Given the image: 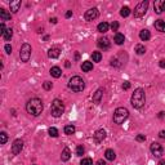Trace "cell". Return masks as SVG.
I'll use <instances>...</instances> for the list:
<instances>
[{
    "instance_id": "6da1fadb",
    "label": "cell",
    "mask_w": 165,
    "mask_h": 165,
    "mask_svg": "<svg viewBox=\"0 0 165 165\" xmlns=\"http://www.w3.org/2000/svg\"><path fill=\"white\" fill-rule=\"evenodd\" d=\"M43 108H44V104L40 98H31L26 103V111L32 116H39L43 112Z\"/></svg>"
},
{
    "instance_id": "7a4b0ae2",
    "label": "cell",
    "mask_w": 165,
    "mask_h": 165,
    "mask_svg": "<svg viewBox=\"0 0 165 165\" xmlns=\"http://www.w3.org/2000/svg\"><path fill=\"white\" fill-rule=\"evenodd\" d=\"M130 103H132V106L134 108H137V110H139L145 106L146 103V93L142 88H137L134 93L132 94V98H130Z\"/></svg>"
},
{
    "instance_id": "3957f363",
    "label": "cell",
    "mask_w": 165,
    "mask_h": 165,
    "mask_svg": "<svg viewBox=\"0 0 165 165\" xmlns=\"http://www.w3.org/2000/svg\"><path fill=\"white\" fill-rule=\"evenodd\" d=\"M69 88L72 92H76V93L82 92L85 88V82L80 76H72L69 81Z\"/></svg>"
},
{
    "instance_id": "277c9868",
    "label": "cell",
    "mask_w": 165,
    "mask_h": 165,
    "mask_svg": "<svg viewBox=\"0 0 165 165\" xmlns=\"http://www.w3.org/2000/svg\"><path fill=\"white\" fill-rule=\"evenodd\" d=\"M65 112V104L61 99H54L50 106V114L53 118H61Z\"/></svg>"
},
{
    "instance_id": "5b68a950",
    "label": "cell",
    "mask_w": 165,
    "mask_h": 165,
    "mask_svg": "<svg viewBox=\"0 0 165 165\" xmlns=\"http://www.w3.org/2000/svg\"><path fill=\"white\" fill-rule=\"evenodd\" d=\"M128 116H129L128 108H125V107H118L115 110V112H114V123L115 124H119V125H120V124H123L126 119H128Z\"/></svg>"
},
{
    "instance_id": "8992f818",
    "label": "cell",
    "mask_w": 165,
    "mask_h": 165,
    "mask_svg": "<svg viewBox=\"0 0 165 165\" xmlns=\"http://www.w3.org/2000/svg\"><path fill=\"white\" fill-rule=\"evenodd\" d=\"M148 4H150V3L147 1V0H145V1H141L139 4H138L136 8H134V10H133L134 17H136V18L143 17L145 14H146V12H147V9H148Z\"/></svg>"
},
{
    "instance_id": "52a82bcc",
    "label": "cell",
    "mask_w": 165,
    "mask_h": 165,
    "mask_svg": "<svg viewBox=\"0 0 165 165\" xmlns=\"http://www.w3.org/2000/svg\"><path fill=\"white\" fill-rule=\"evenodd\" d=\"M31 45L27 43H25V44H22V47H21V50H20V58H21V61L22 62H28L30 61V57H31Z\"/></svg>"
},
{
    "instance_id": "ba28073f",
    "label": "cell",
    "mask_w": 165,
    "mask_h": 165,
    "mask_svg": "<svg viewBox=\"0 0 165 165\" xmlns=\"http://www.w3.org/2000/svg\"><path fill=\"white\" fill-rule=\"evenodd\" d=\"M150 151H151V153L155 157H161L164 153V148L163 146H161L160 143H157V142H153V143H151V146H150Z\"/></svg>"
},
{
    "instance_id": "9c48e42d",
    "label": "cell",
    "mask_w": 165,
    "mask_h": 165,
    "mask_svg": "<svg viewBox=\"0 0 165 165\" xmlns=\"http://www.w3.org/2000/svg\"><path fill=\"white\" fill-rule=\"evenodd\" d=\"M98 16H99L98 9H97V8H91L89 10H87V12H85L84 18H85V21L91 22V21H94L96 18H98Z\"/></svg>"
},
{
    "instance_id": "30bf717a",
    "label": "cell",
    "mask_w": 165,
    "mask_h": 165,
    "mask_svg": "<svg viewBox=\"0 0 165 165\" xmlns=\"http://www.w3.org/2000/svg\"><path fill=\"white\" fill-rule=\"evenodd\" d=\"M23 150V141L22 139H16L12 145V153L13 155H20L21 151Z\"/></svg>"
},
{
    "instance_id": "8fae6325",
    "label": "cell",
    "mask_w": 165,
    "mask_h": 165,
    "mask_svg": "<svg viewBox=\"0 0 165 165\" xmlns=\"http://www.w3.org/2000/svg\"><path fill=\"white\" fill-rule=\"evenodd\" d=\"M97 45H98L99 49L107 50V49H110L111 43H110V40H108L107 37H99L98 41H97Z\"/></svg>"
},
{
    "instance_id": "7c38bea8",
    "label": "cell",
    "mask_w": 165,
    "mask_h": 165,
    "mask_svg": "<svg viewBox=\"0 0 165 165\" xmlns=\"http://www.w3.org/2000/svg\"><path fill=\"white\" fill-rule=\"evenodd\" d=\"M153 10L157 14H161L165 10V0H157L153 3Z\"/></svg>"
},
{
    "instance_id": "4fadbf2b",
    "label": "cell",
    "mask_w": 165,
    "mask_h": 165,
    "mask_svg": "<svg viewBox=\"0 0 165 165\" xmlns=\"http://www.w3.org/2000/svg\"><path fill=\"white\" fill-rule=\"evenodd\" d=\"M93 138H94V141L97 142V143H101V142H103L104 138H106V130H104V129H98L94 133Z\"/></svg>"
},
{
    "instance_id": "5bb4252c",
    "label": "cell",
    "mask_w": 165,
    "mask_h": 165,
    "mask_svg": "<svg viewBox=\"0 0 165 165\" xmlns=\"http://www.w3.org/2000/svg\"><path fill=\"white\" fill-rule=\"evenodd\" d=\"M102 97H103V89L102 88L97 89L96 93L93 94V102H94L96 104H99L101 101H102Z\"/></svg>"
},
{
    "instance_id": "9a60e30c",
    "label": "cell",
    "mask_w": 165,
    "mask_h": 165,
    "mask_svg": "<svg viewBox=\"0 0 165 165\" xmlns=\"http://www.w3.org/2000/svg\"><path fill=\"white\" fill-rule=\"evenodd\" d=\"M21 0H14V1H10L9 3V8H10V12L12 13H17L21 8Z\"/></svg>"
},
{
    "instance_id": "2e32d148",
    "label": "cell",
    "mask_w": 165,
    "mask_h": 165,
    "mask_svg": "<svg viewBox=\"0 0 165 165\" xmlns=\"http://www.w3.org/2000/svg\"><path fill=\"white\" fill-rule=\"evenodd\" d=\"M59 54H61V50L58 49V48H50L49 50H48V57L54 59V58H58Z\"/></svg>"
},
{
    "instance_id": "e0dca14e",
    "label": "cell",
    "mask_w": 165,
    "mask_h": 165,
    "mask_svg": "<svg viewBox=\"0 0 165 165\" xmlns=\"http://www.w3.org/2000/svg\"><path fill=\"white\" fill-rule=\"evenodd\" d=\"M153 26H155V28L157 30V31L165 32V21H163V20H157V21H155Z\"/></svg>"
},
{
    "instance_id": "ac0fdd59",
    "label": "cell",
    "mask_w": 165,
    "mask_h": 165,
    "mask_svg": "<svg viewBox=\"0 0 165 165\" xmlns=\"http://www.w3.org/2000/svg\"><path fill=\"white\" fill-rule=\"evenodd\" d=\"M49 72H50V75H52L53 77L58 79V77H61V75H62V70L59 69L58 66H54V67H52V69H50Z\"/></svg>"
},
{
    "instance_id": "d6986e66",
    "label": "cell",
    "mask_w": 165,
    "mask_h": 165,
    "mask_svg": "<svg viewBox=\"0 0 165 165\" xmlns=\"http://www.w3.org/2000/svg\"><path fill=\"white\" fill-rule=\"evenodd\" d=\"M104 157H106L108 161H114L116 159V153H115L114 150L108 148V150H106V151H104Z\"/></svg>"
},
{
    "instance_id": "ffe728a7",
    "label": "cell",
    "mask_w": 165,
    "mask_h": 165,
    "mask_svg": "<svg viewBox=\"0 0 165 165\" xmlns=\"http://www.w3.org/2000/svg\"><path fill=\"white\" fill-rule=\"evenodd\" d=\"M139 39L142 40V41H147V40H150L151 39V34H150V31L148 30H142V31L139 32Z\"/></svg>"
},
{
    "instance_id": "44dd1931",
    "label": "cell",
    "mask_w": 165,
    "mask_h": 165,
    "mask_svg": "<svg viewBox=\"0 0 165 165\" xmlns=\"http://www.w3.org/2000/svg\"><path fill=\"white\" fill-rule=\"evenodd\" d=\"M70 157H71L70 148L69 147H65V148H63V151H62V155H61V160L62 161H69Z\"/></svg>"
},
{
    "instance_id": "7402d4cb",
    "label": "cell",
    "mask_w": 165,
    "mask_h": 165,
    "mask_svg": "<svg viewBox=\"0 0 165 165\" xmlns=\"http://www.w3.org/2000/svg\"><path fill=\"white\" fill-rule=\"evenodd\" d=\"M108 28H110V25L107 23V22H101V23L97 26V30L101 32V34H104L108 31Z\"/></svg>"
},
{
    "instance_id": "603a6c76",
    "label": "cell",
    "mask_w": 165,
    "mask_h": 165,
    "mask_svg": "<svg viewBox=\"0 0 165 165\" xmlns=\"http://www.w3.org/2000/svg\"><path fill=\"white\" fill-rule=\"evenodd\" d=\"M114 41H115V44H118V45H123L124 41H125V36H124L123 34L118 32L115 35V37H114Z\"/></svg>"
},
{
    "instance_id": "cb8c5ba5",
    "label": "cell",
    "mask_w": 165,
    "mask_h": 165,
    "mask_svg": "<svg viewBox=\"0 0 165 165\" xmlns=\"http://www.w3.org/2000/svg\"><path fill=\"white\" fill-rule=\"evenodd\" d=\"M81 70L84 71V72H89V71L93 70V63L89 62V61H84L81 65Z\"/></svg>"
},
{
    "instance_id": "d4e9b609",
    "label": "cell",
    "mask_w": 165,
    "mask_h": 165,
    "mask_svg": "<svg viewBox=\"0 0 165 165\" xmlns=\"http://www.w3.org/2000/svg\"><path fill=\"white\" fill-rule=\"evenodd\" d=\"M10 13L7 12L5 9H0V18H1V21H10Z\"/></svg>"
},
{
    "instance_id": "484cf974",
    "label": "cell",
    "mask_w": 165,
    "mask_h": 165,
    "mask_svg": "<svg viewBox=\"0 0 165 165\" xmlns=\"http://www.w3.org/2000/svg\"><path fill=\"white\" fill-rule=\"evenodd\" d=\"M63 130H65V134H67V136H71V134H74V133H75L76 128H75L72 124H70V125H66Z\"/></svg>"
},
{
    "instance_id": "4316f807",
    "label": "cell",
    "mask_w": 165,
    "mask_h": 165,
    "mask_svg": "<svg viewBox=\"0 0 165 165\" xmlns=\"http://www.w3.org/2000/svg\"><path fill=\"white\" fill-rule=\"evenodd\" d=\"M92 59H93V62H101V59H102V54H101V52H93Z\"/></svg>"
},
{
    "instance_id": "83f0119b",
    "label": "cell",
    "mask_w": 165,
    "mask_h": 165,
    "mask_svg": "<svg viewBox=\"0 0 165 165\" xmlns=\"http://www.w3.org/2000/svg\"><path fill=\"white\" fill-rule=\"evenodd\" d=\"M12 36H13V30H12V28H8V30L5 31L4 36H3V39H4L5 41H9L10 39H12Z\"/></svg>"
},
{
    "instance_id": "f1b7e54d",
    "label": "cell",
    "mask_w": 165,
    "mask_h": 165,
    "mask_svg": "<svg viewBox=\"0 0 165 165\" xmlns=\"http://www.w3.org/2000/svg\"><path fill=\"white\" fill-rule=\"evenodd\" d=\"M130 14V8L129 7H123L121 10H120V16L121 17H128Z\"/></svg>"
},
{
    "instance_id": "f546056e",
    "label": "cell",
    "mask_w": 165,
    "mask_h": 165,
    "mask_svg": "<svg viewBox=\"0 0 165 165\" xmlns=\"http://www.w3.org/2000/svg\"><path fill=\"white\" fill-rule=\"evenodd\" d=\"M136 53L138 55H142V54H145L146 53V48L142 45V44H138V45L136 47Z\"/></svg>"
},
{
    "instance_id": "4dcf8cb0",
    "label": "cell",
    "mask_w": 165,
    "mask_h": 165,
    "mask_svg": "<svg viewBox=\"0 0 165 165\" xmlns=\"http://www.w3.org/2000/svg\"><path fill=\"white\" fill-rule=\"evenodd\" d=\"M48 133H49V136L53 137V138H57L58 137V129L54 128V126H52V128L48 129Z\"/></svg>"
},
{
    "instance_id": "1f68e13d",
    "label": "cell",
    "mask_w": 165,
    "mask_h": 165,
    "mask_svg": "<svg viewBox=\"0 0 165 165\" xmlns=\"http://www.w3.org/2000/svg\"><path fill=\"white\" fill-rule=\"evenodd\" d=\"M7 141H8V136H7V133L1 132V133H0V145H5Z\"/></svg>"
},
{
    "instance_id": "d6a6232c",
    "label": "cell",
    "mask_w": 165,
    "mask_h": 165,
    "mask_svg": "<svg viewBox=\"0 0 165 165\" xmlns=\"http://www.w3.org/2000/svg\"><path fill=\"white\" fill-rule=\"evenodd\" d=\"M80 165H93V161L91 157H84V159L80 161Z\"/></svg>"
},
{
    "instance_id": "836d02e7",
    "label": "cell",
    "mask_w": 165,
    "mask_h": 165,
    "mask_svg": "<svg viewBox=\"0 0 165 165\" xmlns=\"http://www.w3.org/2000/svg\"><path fill=\"white\" fill-rule=\"evenodd\" d=\"M84 152H85V148L82 147V146H77V147H76V155L77 156H82V155H84Z\"/></svg>"
},
{
    "instance_id": "e575fe53",
    "label": "cell",
    "mask_w": 165,
    "mask_h": 165,
    "mask_svg": "<svg viewBox=\"0 0 165 165\" xmlns=\"http://www.w3.org/2000/svg\"><path fill=\"white\" fill-rule=\"evenodd\" d=\"M43 87H44V89H45V91H50V89L53 88V84H52L50 81H44Z\"/></svg>"
},
{
    "instance_id": "d590c367",
    "label": "cell",
    "mask_w": 165,
    "mask_h": 165,
    "mask_svg": "<svg viewBox=\"0 0 165 165\" xmlns=\"http://www.w3.org/2000/svg\"><path fill=\"white\" fill-rule=\"evenodd\" d=\"M110 27H111L112 31H118V30H119V22L114 21V22H112V23L110 25Z\"/></svg>"
},
{
    "instance_id": "8d00e7d4",
    "label": "cell",
    "mask_w": 165,
    "mask_h": 165,
    "mask_svg": "<svg viewBox=\"0 0 165 165\" xmlns=\"http://www.w3.org/2000/svg\"><path fill=\"white\" fill-rule=\"evenodd\" d=\"M0 30H1V31H0V35H1V36H4V34H5V31H7V30H8V28L5 27L4 22H1V25H0Z\"/></svg>"
},
{
    "instance_id": "74e56055",
    "label": "cell",
    "mask_w": 165,
    "mask_h": 165,
    "mask_svg": "<svg viewBox=\"0 0 165 165\" xmlns=\"http://www.w3.org/2000/svg\"><path fill=\"white\" fill-rule=\"evenodd\" d=\"M111 66H115V67H120V66H121V63H119L118 58H112V59H111Z\"/></svg>"
},
{
    "instance_id": "f35d334b",
    "label": "cell",
    "mask_w": 165,
    "mask_h": 165,
    "mask_svg": "<svg viewBox=\"0 0 165 165\" xmlns=\"http://www.w3.org/2000/svg\"><path fill=\"white\" fill-rule=\"evenodd\" d=\"M136 139L138 142H145L146 141V136H145V134H138V136L136 137Z\"/></svg>"
},
{
    "instance_id": "ab89813d",
    "label": "cell",
    "mask_w": 165,
    "mask_h": 165,
    "mask_svg": "<svg viewBox=\"0 0 165 165\" xmlns=\"http://www.w3.org/2000/svg\"><path fill=\"white\" fill-rule=\"evenodd\" d=\"M4 49H5V53H7V54H10V53H12V47H10V44H5Z\"/></svg>"
},
{
    "instance_id": "60d3db41",
    "label": "cell",
    "mask_w": 165,
    "mask_h": 165,
    "mask_svg": "<svg viewBox=\"0 0 165 165\" xmlns=\"http://www.w3.org/2000/svg\"><path fill=\"white\" fill-rule=\"evenodd\" d=\"M129 88H130V82L129 81H124L123 82V89H124V91H128Z\"/></svg>"
},
{
    "instance_id": "b9f144b4",
    "label": "cell",
    "mask_w": 165,
    "mask_h": 165,
    "mask_svg": "<svg viewBox=\"0 0 165 165\" xmlns=\"http://www.w3.org/2000/svg\"><path fill=\"white\" fill-rule=\"evenodd\" d=\"M96 165H106V161L101 159V160H98V161H97V163H96Z\"/></svg>"
},
{
    "instance_id": "7bdbcfd3",
    "label": "cell",
    "mask_w": 165,
    "mask_h": 165,
    "mask_svg": "<svg viewBox=\"0 0 165 165\" xmlns=\"http://www.w3.org/2000/svg\"><path fill=\"white\" fill-rule=\"evenodd\" d=\"M159 66L161 67V69H165V61L164 59H161V61L159 62Z\"/></svg>"
},
{
    "instance_id": "ee69618b",
    "label": "cell",
    "mask_w": 165,
    "mask_h": 165,
    "mask_svg": "<svg viewBox=\"0 0 165 165\" xmlns=\"http://www.w3.org/2000/svg\"><path fill=\"white\" fill-rule=\"evenodd\" d=\"M159 137L163 138V139H165V130H161V132L159 133Z\"/></svg>"
},
{
    "instance_id": "f6af8a7d",
    "label": "cell",
    "mask_w": 165,
    "mask_h": 165,
    "mask_svg": "<svg viewBox=\"0 0 165 165\" xmlns=\"http://www.w3.org/2000/svg\"><path fill=\"white\" fill-rule=\"evenodd\" d=\"M72 16V10H69V12H66V18H70Z\"/></svg>"
},
{
    "instance_id": "bcb514c9",
    "label": "cell",
    "mask_w": 165,
    "mask_h": 165,
    "mask_svg": "<svg viewBox=\"0 0 165 165\" xmlns=\"http://www.w3.org/2000/svg\"><path fill=\"white\" fill-rule=\"evenodd\" d=\"M57 21H58V20H57L55 17H54V18H50V23H54V25H55V23H57Z\"/></svg>"
},
{
    "instance_id": "7dc6e473",
    "label": "cell",
    "mask_w": 165,
    "mask_h": 165,
    "mask_svg": "<svg viewBox=\"0 0 165 165\" xmlns=\"http://www.w3.org/2000/svg\"><path fill=\"white\" fill-rule=\"evenodd\" d=\"M164 115H165V112H163V111L159 112V119H163V118H164Z\"/></svg>"
},
{
    "instance_id": "c3c4849f",
    "label": "cell",
    "mask_w": 165,
    "mask_h": 165,
    "mask_svg": "<svg viewBox=\"0 0 165 165\" xmlns=\"http://www.w3.org/2000/svg\"><path fill=\"white\" fill-rule=\"evenodd\" d=\"M159 165H165V160H160L159 161Z\"/></svg>"
},
{
    "instance_id": "681fc988",
    "label": "cell",
    "mask_w": 165,
    "mask_h": 165,
    "mask_svg": "<svg viewBox=\"0 0 165 165\" xmlns=\"http://www.w3.org/2000/svg\"><path fill=\"white\" fill-rule=\"evenodd\" d=\"M65 66H66V67H70V66H71V63H70L69 61H66V63H65Z\"/></svg>"
}]
</instances>
